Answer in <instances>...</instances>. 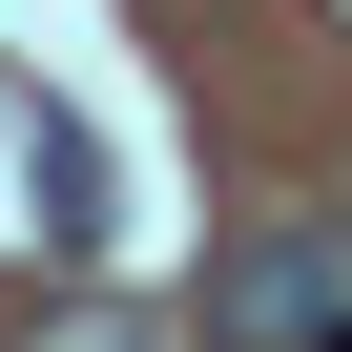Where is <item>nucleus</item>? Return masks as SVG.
Listing matches in <instances>:
<instances>
[{"label":"nucleus","mask_w":352,"mask_h":352,"mask_svg":"<svg viewBox=\"0 0 352 352\" xmlns=\"http://www.w3.org/2000/svg\"><path fill=\"white\" fill-rule=\"evenodd\" d=\"M331 331H352V228H270L208 290V352H331Z\"/></svg>","instance_id":"1"},{"label":"nucleus","mask_w":352,"mask_h":352,"mask_svg":"<svg viewBox=\"0 0 352 352\" xmlns=\"http://www.w3.org/2000/svg\"><path fill=\"white\" fill-rule=\"evenodd\" d=\"M42 352H166V331H145V311H63Z\"/></svg>","instance_id":"2"},{"label":"nucleus","mask_w":352,"mask_h":352,"mask_svg":"<svg viewBox=\"0 0 352 352\" xmlns=\"http://www.w3.org/2000/svg\"><path fill=\"white\" fill-rule=\"evenodd\" d=\"M331 352H352V331H331Z\"/></svg>","instance_id":"3"}]
</instances>
